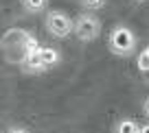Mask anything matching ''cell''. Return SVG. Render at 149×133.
<instances>
[{
    "label": "cell",
    "mask_w": 149,
    "mask_h": 133,
    "mask_svg": "<svg viewBox=\"0 0 149 133\" xmlns=\"http://www.w3.org/2000/svg\"><path fill=\"white\" fill-rule=\"evenodd\" d=\"M44 28L55 39H66L70 33H74V18L61 9H51L44 15Z\"/></svg>",
    "instance_id": "7a4b0ae2"
},
{
    "label": "cell",
    "mask_w": 149,
    "mask_h": 133,
    "mask_svg": "<svg viewBox=\"0 0 149 133\" xmlns=\"http://www.w3.org/2000/svg\"><path fill=\"white\" fill-rule=\"evenodd\" d=\"M20 5H22L24 13H29V15H40V13H44V11H48L51 0H20Z\"/></svg>",
    "instance_id": "5b68a950"
},
{
    "label": "cell",
    "mask_w": 149,
    "mask_h": 133,
    "mask_svg": "<svg viewBox=\"0 0 149 133\" xmlns=\"http://www.w3.org/2000/svg\"><path fill=\"white\" fill-rule=\"evenodd\" d=\"M40 57H42L46 68H53V65H57L61 61V52L57 50V48H53V46H42L40 48Z\"/></svg>",
    "instance_id": "52a82bcc"
},
{
    "label": "cell",
    "mask_w": 149,
    "mask_h": 133,
    "mask_svg": "<svg viewBox=\"0 0 149 133\" xmlns=\"http://www.w3.org/2000/svg\"><path fill=\"white\" fill-rule=\"evenodd\" d=\"M101 18L97 13H88V11H81V13L74 15V33L72 35L77 37L84 44H90V41L99 39L101 35Z\"/></svg>",
    "instance_id": "3957f363"
},
{
    "label": "cell",
    "mask_w": 149,
    "mask_h": 133,
    "mask_svg": "<svg viewBox=\"0 0 149 133\" xmlns=\"http://www.w3.org/2000/svg\"><path fill=\"white\" fill-rule=\"evenodd\" d=\"M112 133H140V124L134 118H121L114 122Z\"/></svg>",
    "instance_id": "8992f818"
},
{
    "label": "cell",
    "mask_w": 149,
    "mask_h": 133,
    "mask_svg": "<svg viewBox=\"0 0 149 133\" xmlns=\"http://www.w3.org/2000/svg\"><path fill=\"white\" fill-rule=\"evenodd\" d=\"M5 133H31L26 127H22V124H11V127H7Z\"/></svg>",
    "instance_id": "30bf717a"
},
{
    "label": "cell",
    "mask_w": 149,
    "mask_h": 133,
    "mask_svg": "<svg viewBox=\"0 0 149 133\" xmlns=\"http://www.w3.org/2000/svg\"><path fill=\"white\" fill-rule=\"evenodd\" d=\"M107 48L112 50V55L123 57V59L138 55V37H136L134 28L127 24H116L107 33Z\"/></svg>",
    "instance_id": "6da1fadb"
},
{
    "label": "cell",
    "mask_w": 149,
    "mask_h": 133,
    "mask_svg": "<svg viewBox=\"0 0 149 133\" xmlns=\"http://www.w3.org/2000/svg\"><path fill=\"white\" fill-rule=\"evenodd\" d=\"M136 68H138L140 72H149V50L147 48H143V50L136 55Z\"/></svg>",
    "instance_id": "9c48e42d"
},
{
    "label": "cell",
    "mask_w": 149,
    "mask_h": 133,
    "mask_svg": "<svg viewBox=\"0 0 149 133\" xmlns=\"http://www.w3.org/2000/svg\"><path fill=\"white\" fill-rule=\"evenodd\" d=\"M20 68H22V72H26V74H44L48 70L46 65H44L42 57H40V50L26 52V55L20 59Z\"/></svg>",
    "instance_id": "277c9868"
},
{
    "label": "cell",
    "mask_w": 149,
    "mask_h": 133,
    "mask_svg": "<svg viewBox=\"0 0 149 133\" xmlns=\"http://www.w3.org/2000/svg\"><path fill=\"white\" fill-rule=\"evenodd\" d=\"M145 48H147V50H149V44H147V46H145Z\"/></svg>",
    "instance_id": "5bb4252c"
},
{
    "label": "cell",
    "mask_w": 149,
    "mask_h": 133,
    "mask_svg": "<svg viewBox=\"0 0 149 133\" xmlns=\"http://www.w3.org/2000/svg\"><path fill=\"white\" fill-rule=\"evenodd\" d=\"M143 114H145V118L149 120V96L143 101Z\"/></svg>",
    "instance_id": "8fae6325"
},
{
    "label": "cell",
    "mask_w": 149,
    "mask_h": 133,
    "mask_svg": "<svg viewBox=\"0 0 149 133\" xmlns=\"http://www.w3.org/2000/svg\"><path fill=\"white\" fill-rule=\"evenodd\" d=\"M134 2H138V5H143V2H147V0H134Z\"/></svg>",
    "instance_id": "4fadbf2b"
},
{
    "label": "cell",
    "mask_w": 149,
    "mask_h": 133,
    "mask_svg": "<svg viewBox=\"0 0 149 133\" xmlns=\"http://www.w3.org/2000/svg\"><path fill=\"white\" fill-rule=\"evenodd\" d=\"M140 133H149V122L147 124H140Z\"/></svg>",
    "instance_id": "7c38bea8"
},
{
    "label": "cell",
    "mask_w": 149,
    "mask_h": 133,
    "mask_svg": "<svg viewBox=\"0 0 149 133\" xmlns=\"http://www.w3.org/2000/svg\"><path fill=\"white\" fill-rule=\"evenodd\" d=\"M77 2H79L81 11H88V13H97L107 7V0H77Z\"/></svg>",
    "instance_id": "ba28073f"
}]
</instances>
